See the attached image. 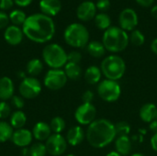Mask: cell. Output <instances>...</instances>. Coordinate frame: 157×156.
Here are the masks:
<instances>
[{
  "instance_id": "7a4b0ae2",
  "label": "cell",
  "mask_w": 157,
  "mask_h": 156,
  "mask_svg": "<svg viewBox=\"0 0 157 156\" xmlns=\"http://www.w3.org/2000/svg\"><path fill=\"white\" fill-rule=\"evenodd\" d=\"M117 137L115 124L107 119H98L88 125L86 138L88 143L97 149L109 145Z\"/></svg>"
},
{
  "instance_id": "8fae6325",
  "label": "cell",
  "mask_w": 157,
  "mask_h": 156,
  "mask_svg": "<svg viewBox=\"0 0 157 156\" xmlns=\"http://www.w3.org/2000/svg\"><path fill=\"white\" fill-rule=\"evenodd\" d=\"M47 153L52 156H59L64 154L67 148V141L62 134H52L45 143Z\"/></svg>"
},
{
  "instance_id": "f546056e",
  "label": "cell",
  "mask_w": 157,
  "mask_h": 156,
  "mask_svg": "<svg viewBox=\"0 0 157 156\" xmlns=\"http://www.w3.org/2000/svg\"><path fill=\"white\" fill-rule=\"evenodd\" d=\"M65 121L62 117H54L50 123L51 130L53 133L61 134L62 131L65 129Z\"/></svg>"
},
{
  "instance_id": "6da1fadb",
  "label": "cell",
  "mask_w": 157,
  "mask_h": 156,
  "mask_svg": "<svg viewBox=\"0 0 157 156\" xmlns=\"http://www.w3.org/2000/svg\"><path fill=\"white\" fill-rule=\"evenodd\" d=\"M24 35L31 41L45 43L50 41L55 34V24L51 17L37 13L27 17L22 26Z\"/></svg>"
},
{
  "instance_id": "52a82bcc",
  "label": "cell",
  "mask_w": 157,
  "mask_h": 156,
  "mask_svg": "<svg viewBox=\"0 0 157 156\" xmlns=\"http://www.w3.org/2000/svg\"><path fill=\"white\" fill-rule=\"evenodd\" d=\"M99 97L108 103L116 102L121 95V87L118 81L104 79L100 81L97 87Z\"/></svg>"
},
{
  "instance_id": "44dd1931",
  "label": "cell",
  "mask_w": 157,
  "mask_h": 156,
  "mask_svg": "<svg viewBox=\"0 0 157 156\" xmlns=\"http://www.w3.org/2000/svg\"><path fill=\"white\" fill-rule=\"evenodd\" d=\"M102 76V72L100 67L97 65H91L86 68L84 74L85 80L89 85H97L100 82Z\"/></svg>"
},
{
  "instance_id": "5b68a950",
  "label": "cell",
  "mask_w": 157,
  "mask_h": 156,
  "mask_svg": "<svg viewBox=\"0 0 157 156\" xmlns=\"http://www.w3.org/2000/svg\"><path fill=\"white\" fill-rule=\"evenodd\" d=\"M89 31L81 23H72L64 30L65 42L74 48H84L89 43Z\"/></svg>"
},
{
  "instance_id": "5bb4252c",
  "label": "cell",
  "mask_w": 157,
  "mask_h": 156,
  "mask_svg": "<svg viewBox=\"0 0 157 156\" xmlns=\"http://www.w3.org/2000/svg\"><path fill=\"white\" fill-rule=\"evenodd\" d=\"M33 139V135L32 132L27 129H18L17 131H14L11 141L13 142V143L18 147L24 148L29 146Z\"/></svg>"
},
{
  "instance_id": "603a6c76",
  "label": "cell",
  "mask_w": 157,
  "mask_h": 156,
  "mask_svg": "<svg viewBox=\"0 0 157 156\" xmlns=\"http://www.w3.org/2000/svg\"><path fill=\"white\" fill-rule=\"evenodd\" d=\"M87 52L94 58H101L105 55L106 53V48L103 45L102 41H98V40H92L89 41V43L86 46Z\"/></svg>"
},
{
  "instance_id": "f907efd6",
  "label": "cell",
  "mask_w": 157,
  "mask_h": 156,
  "mask_svg": "<svg viewBox=\"0 0 157 156\" xmlns=\"http://www.w3.org/2000/svg\"><path fill=\"white\" fill-rule=\"evenodd\" d=\"M155 120H157V110H156V115H155Z\"/></svg>"
},
{
  "instance_id": "bcb514c9",
  "label": "cell",
  "mask_w": 157,
  "mask_h": 156,
  "mask_svg": "<svg viewBox=\"0 0 157 156\" xmlns=\"http://www.w3.org/2000/svg\"><path fill=\"white\" fill-rule=\"evenodd\" d=\"M151 14L153 16V17H155V19H157V5L154 6L151 9Z\"/></svg>"
},
{
  "instance_id": "74e56055",
  "label": "cell",
  "mask_w": 157,
  "mask_h": 156,
  "mask_svg": "<svg viewBox=\"0 0 157 156\" xmlns=\"http://www.w3.org/2000/svg\"><path fill=\"white\" fill-rule=\"evenodd\" d=\"M9 21V16L4 11H0V29H5L8 25Z\"/></svg>"
},
{
  "instance_id": "836d02e7",
  "label": "cell",
  "mask_w": 157,
  "mask_h": 156,
  "mask_svg": "<svg viewBox=\"0 0 157 156\" xmlns=\"http://www.w3.org/2000/svg\"><path fill=\"white\" fill-rule=\"evenodd\" d=\"M11 113V108L6 101L0 102V120L6 119Z\"/></svg>"
},
{
  "instance_id": "ac0fdd59",
  "label": "cell",
  "mask_w": 157,
  "mask_h": 156,
  "mask_svg": "<svg viewBox=\"0 0 157 156\" xmlns=\"http://www.w3.org/2000/svg\"><path fill=\"white\" fill-rule=\"evenodd\" d=\"M52 130L48 123L40 121L35 124L33 130H32V135L33 137L40 142L47 141L48 138L52 135Z\"/></svg>"
},
{
  "instance_id": "f35d334b",
  "label": "cell",
  "mask_w": 157,
  "mask_h": 156,
  "mask_svg": "<svg viewBox=\"0 0 157 156\" xmlns=\"http://www.w3.org/2000/svg\"><path fill=\"white\" fill-rule=\"evenodd\" d=\"M94 93L91 90H86L82 95V100L83 103H92L94 100Z\"/></svg>"
},
{
  "instance_id": "ba28073f",
  "label": "cell",
  "mask_w": 157,
  "mask_h": 156,
  "mask_svg": "<svg viewBox=\"0 0 157 156\" xmlns=\"http://www.w3.org/2000/svg\"><path fill=\"white\" fill-rule=\"evenodd\" d=\"M67 76L62 69H50L43 79L44 86L50 90H60L67 83Z\"/></svg>"
},
{
  "instance_id": "f6af8a7d",
  "label": "cell",
  "mask_w": 157,
  "mask_h": 156,
  "mask_svg": "<svg viewBox=\"0 0 157 156\" xmlns=\"http://www.w3.org/2000/svg\"><path fill=\"white\" fill-rule=\"evenodd\" d=\"M151 50H152V51L155 55H157V38L152 41V43H151Z\"/></svg>"
},
{
  "instance_id": "d4e9b609",
  "label": "cell",
  "mask_w": 157,
  "mask_h": 156,
  "mask_svg": "<svg viewBox=\"0 0 157 156\" xmlns=\"http://www.w3.org/2000/svg\"><path fill=\"white\" fill-rule=\"evenodd\" d=\"M27 122V117L21 110H17L10 117V125L13 129H22Z\"/></svg>"
},
{
  "instance_id": "8d00e7d4",
  "label": "cell",
  "mask_w": 157,
  "mask_h": 156,
  "mask_svg": "<svg viewBox=\"0 0 157 156\" xmlns=\"http://www.w3.org/2000/svg\"><path fill=\"white\" fill-rule=\"evenodd\" d=\"M96 6L100 11H107L110 6V1L109 0H98L96 3Z\"/></svg>"
},
{
  "instance_id": "277c9868",
  "label": "cell",
  "mask_w": 157,
  "mask_h": 156,
  "mask_svg": "<svg viewBox=\"0 0 157 156\" xmlns=\"http://www.w3.org/2000/svg\"><path fill=\"white\" fill-rule=\"evenodd\" d=\"M100 69L106 79L119 81L126 73V63L121 56L110 54L103 59Z\"/></svg>"
},
{
  "instance_id": "e575fe53",
  "label": "cell",
  "mask_w": 157,
  "mask_h": 156,
  "mask_svg": "<svg viewBox=\"0 0 157 156\" xmlns=\"http://www.w3.org/2000/svg\"><path fill=\"white\" fill-rule=\"evenodd\" d=\"M81 60H82V54L77 51H72L69 53H67V63L79 64Z\"/></svg>"
},
{
  "instance_id": "f1b7e54d",
  "label": "cell",
  "mask_w": 157,
  "mask_h": 156,
  "mask_svg": "<svg viewBox=\"0 0 157 156\" xmlns=\"http://www.w3.org/2000/svg\"><path fill=\"white\" fill-rule=\"evenodd\" d=\"M26 19H27V16L22 10L15 9V10L11 11L10 14H9V20L15 26H17V27L20 26V25L23 26Z\"/></svg>"
},
{
  "instance_id": "7402d4cb",
  "label": "cell",
  "mask_w": 157,
  "mask_h": 156,
  "mask_svg": "<svg viewBox=\"0 0 157 156\" xmlns=\"http://www.w3.org/2000/svg\"><path fill=\"white\" fill-rule=\"evenodd\" d=\"M157 107L153 103H146L144 104L139 111L140 118L143 121L146 123H150L155 120Z\"/></svg>"
},
{
  "instance_id": "4dcf8cb0",
  "label": "cell",
  "mask_w": 157,
  "mask_h": 156,
  "mask_svg": "<svg viewBox=\"0 0 157 156\" xmlns=\"http://www.w3.org/2000/svg\"><path fill=\"white\" fill-rule=\"evenodd\" d=\"M129 39H130V42L132 45L138 46V47L144 45L145 42V37H144V33L139 29L132 30L131 35L129 36Z\"/></svg>"
},
{
  "instance_id": "83f0119b",
  "label": "cell",
  "mask_w": 157,
  "mask_h": 156,
  "mask_svg": "<svg viewBox=\"0 0 157 156\" xmlns=\"http://www.w3.org/2000/svg\"><path fill=\"white\" fill-rule=\"evenodd\" d=\"M13 133V128L10 123L0 121V143H5L8 140H11Z\"/></svg>"
},
{
  "instance_id": "2e32d148",
  "label": "cell",
  "mask_w": 157,
  "mask_h": 156,
  "mask_svg": "<svg viewBox=\"0 0 157 156\" xmlns=\"http://www.w3.org/2000/svg\"><path fill=\"white\" fill-rule=\"evenodd\" d=\"M40 9L42 14L48 17H54L62 9V3L60 0H40Z\"/></svg>"
},
{
  "instance_id": "30bf717a",
  "label": "cell",
  "mask_w": 157,
  "mask_h": 156,
  "mask_svg": "<svg viewBox=\"0 0 157 156\" xmlns=\"http://www.w3.org/2000/svg\"><path fill=\"white\" fill-rule=\"evenodd\" d=\"M97 117V108L92 103H83L75 111V119L80 125H90Z\"/></svg>"
},
{
  "instance_id": "b9f144b4",
  "label": "cell",
  "mask_w": 157,
  "mask_h": 156,
  "mask_svg": "<svg viewBox=\"0 0 157 156\" xmlns=\"http://www.w3.org/2000/svg\"><path fill=\"white\" fill-rule=\"evenodd\" d=\"M13 1H14V3H15L17 6H20V7L28 6H29V5L31 4V2H32V0H13Z\"/></svg>"
},
{
  "instance_id": "ee69618b",
  "label": "cell",
  "mask_w": 157,
  "mask_h": 156,
  "mask_svg": "<svg viewBox=\"0 0 157 156\" xmlns=\"http://www.w3.org/2000/svg\"><path fill=\"white\" fill-rule=\"evenodd\" d=\"M149 129L151 131H153L154 133H156L157 132V120H153L152 122L149 123Z\"/></svg>"
},
{
  "instance_id": "9a60e30c",
  "label": "cell",
  "mask_w": 157,
  "mask_h": 156,
  "mask_svg": "<svg viewBox=\"0 0 157 156\" xmlns=\"http://www.w3.org/2000/svg\"><path fill=\"white\" fill-rule=\"evenodd\" d=\"M23 36H24V33H23L22 29L15 25L8 26L4 32L5 40L8 44L13 45V46L18 45L19 43H21L23 40Z\"/></svg>"
},
{
  "instance_id": "d590c367",
  "label": "cell",
  "mask_w": 157,
  "mask_h": 156,
  "mask_svg": "<svg viewBox=\"0 0 157 156\" xmlns=\"http://www.w3.org/2000/svg\"><path fill=\"white\" fill-rule=\"evenodd\" d=\"M11 104L13 107H15L17 109H20L24 107L25 102H24V98L22 97L19 96H13L11 97Z\"/></svg>"
},
{
  "instance_id": "8992f818",
  "label": "cell",
  "mask_w": 157,
  "mask_h": 156,
  "mask_svg": "<svg viewBox=\"0 0 157 156\" xmlns=\"http://www.w3.org/2000/svg\"><path fill=\"white\" fill-rule=\"evenodd\" d=\"M42 58L51 69H61L67 63V53L57 43L46 45L42 51Z\"/></svg>"
},
{
  "instance_id": "9c48e42d",
  "label": "cell",
  "mask_w": 157,
  "mask_h": 156,
  "mask_svg": "<svg viewBox=\"0 0 157 156\" xmlns=\"http://www.w3.org/2000/svg\"><path fill=\"white\" fill-rule=\"evenodd\" d=\"M18 91L23 98L33 99L40 94L41 84L35 77H25L19 85Z\"/></svg>"
},
{
  "instance_id": "484cf974",
  "label": "cell",
  "mask_w": 157,
  "mask_h": 156,
  "mask_svg": "<svg viewBox=\"0 0 157 156\" xmlns=\"http://www.w3.org/2000/svg\"><path fill=\"white\" fill-rule=\"evenodd\" d=\"M94 20H95V25L99 29L107 30L108 29H109L111 27L110 17L108 14L104 13V12L97 14L95 18H94Z\"/></svg>"
},
{
  "instance_id": "cb8c5ba5",
  "label": "cell",
  "mask_w": 157,
  "mask_h": 156,
  "mask_svg": "<svg viewBox=\"0 0 157 156\" xmlns=\"http://www.w3.org/2000/svg\"><path fill=\"white\" fill-rule=\"evenodd\" d=\"M63 71L67 78L71 80H78L82 76V68L78 63H67Z\"/></svg>"
},
{
  "instance_id": "4316f807",
  "label": "cell",
  "mask_w": 157,
  "mask_h": 156,
  "mask_svg": "<svg viewBox=\"0 0 157 156\" xmlns=\"http://www.w3.org/2000/svg\"><path fill=\"white\" fill-rule=\"evenodd\" d=\"M43 70V63L40 59H31L27 63V73L32 76L35 77L39 75Z\"/></svg>"
},
{
  "instance_id": "3957f363",
  "label": "cell",
  "mask_w": 157,
  "mask_h": 156,
  "mask_svg": "<svg viewBox=\"0 0 157 156\" xmlns=\"http://www.w3.org/2000/svg\"><path fill=\"white\" fill-rule=\"evenodd\" d=\"M102 43L108 51L117 53L123 51L130 43L128 33L120 27L111 26L104 31Z\"/></svg>"
},
{
  "instance_id": "ffe728a7",
  "label": "cell",
  "mask_w": 157,
  "mask_h": 156,
  "mask_svg": "<svg viewBox=\"0 0 157 156\" xmlns=\"http://www.w3.org/2000/svg\"><path fill=\"white\" fill-rule=\"evenodd\" d=\"M132 141L129 136H121L117 137L115 140V148L116 152L121 155L126 156L130 154L132 151Z\"/></svg>"
},
{
  "instance_id": "60d3db41",
  "label": "cell",
  "mask_w": 157,
  "mask_h": 156,
  "mask_svg": "<svg viewBox=\"0 0 157 156\" xmlns=\"http://www.w3.org/2000/svg\"><path fill=\"white\" fill-rule=\"evenodd\" d=\"M137 4L144 7H150L153 6L155 0H136Z\"/></svg>"
},
{
  "instance_id": "e0dca14e",
  "label": "cell",
  "mask_w": 157,
  "mask_h": 156,
  "mask_svg": "<svg viewBox=\"0 0 157 156\" xmlns=\"http://www.w3.org/2000/svg\"><path fill=\"white\" fill-rule=\"evenodd\" d=\"M86 138V132L81 126H74L69 129L66 134V141L72 146L79 145Z\"/></svg>"
},
{
  "instance_id": "d6986e66",
  "label": "cell",
  "mask_w": 157,
  "mask_h": 156,
  "mask_svg": "<svg viewBox=\"0 0 157 156\" xmlns=\"http://www.w3.org/2000/svg\"><path fill=\"white\" fill-rule=\"evenodd\" d=\"M14 96V84L11 78L4 76L0 78V99L6 101Z\"/></svg>"
},
{
  "instance_id": "4fadbf2b",
  "label": "cell",
  "mask_w": 157,
  "mask_h": 156,
  "mask_svg": "<svg viewBox=\"0 0 157 156\" xmlns=\"http://www.w3.org/2000/svg\"><path fill=\"white\" fill-rule=\"evenodd\" d=\"M97 10L98 8L94 2L84 1L78 6L76 9V16L81 21L86 22L95 18L97 15Z\"/></svg>"
},
{
  "instance_id": "681fc988",
  "label": "cell",
  "mask_w": 157,
  "mask_h": 156,
  "mask_svg": "<svg viewBox=\"0 0 157 156\" xmlns=\"http://www.w3.org/2000/svg\"><path fill=\"white\" fill-rule=\"evenodd\" d=\"M66 156H76V155H75V154H68V155H66Z\"/></svg>"
},
{
  "instance_id": "7c38bea8",
  "label": "cell",
  "mask_w": 157,
  "mask_h": 156,
  "mask_svg": "<svg viewBox=\"0 0 157 156\" xmlns=\"http://www.w3.org/2000/svg\"><path fill=\"white\" fill-rule=\"evenodd\" d=\"M139 22L138 15L132 8H125L123 9L120 16H119V24L120 28L123 30L127 31H132L136 29Z\"/></svg>"
},
{
  "instance_id": "d6a6232c",
  "label": "cell",
  "mask_w": 157,
  "mask_h": 156,
  "mask_svg": "<svg viewBox=\"0 0 157 156\" xmlns=\"http://www.w3.org/2000/svg\"><path fill=\"white\" fill-rule=\"evenodd\" d=\"M46 154H47L46 146L40 142L34 143L29 148V155L30 156H45Z\"/></svg>"
},
{
  "instance_id": "c3c4849f",
  "label": "cell",
  "mask_w": 157,
  "mask_h": 156,
  "mask_svg": "<svg viewBox=\"0 0 157 156\" xmlns=\"http://www.w3.org/2000/svg\"><path fill=\"white\" fill-rule=\"evenodd\" d=\"M131 156H145V155H144V154H140V153H136V154H132Z\"/></svg>"
},
{
  "instance_id": "7bdbcfd3",
  "label": "cell",
  "mask_w": 157,
  "mask_h": 156,
  "mask_svg": "<svg viewBox=\"0 0 157 156\" xmlns=\"http://www.w3.org/2000/svg\"><path fill=\"white\" fill-rule=\"evenodd\" d=\"M150 143H151L152 149H153L155 152H157V132L156 133H154L153 136L151 137Z\"/></svg>"
},
{
  "instance_id": "ab89813d",
  "label": "cell",
  "mask_w": 157,
  "mask_h": 156,
  "mask_svg": "<svg viewBox=\"0 0 157 156\" xmlns=\"http://www.w3.org/2000/svg\"><path fill=\"white\" fill-rule=\"evenodd\" d=\"M14 5L13 0H0V9L1 11L10 9Z\"/></svg>"
},
{
  "instance_id": "1f68e13d",
  "label": "cell",
  "mask_w": 157,
  "mask_h": 156,
  "mask_svg": "<svg viewBox=\"0 0 157 156\" xmlns=\"http://www.w3.org/2000/svg\"><path fill=\"white\" fill-rule=\"evenodd\" d=\"M115 131H116L117 137L129 136L131 132V126L126 121H120L115 124Z\"/></svg>"
},
{
  "instance_id": "7dc6e473",
  "label": "cell",
  "mask_w": 157,
  "mask_h": 156,
  "mask_svg": "<svg viewBox=\"0 0 157 156\" xmlns=\"http://www.w3.org/2000/svg\"><path fill=\"white\" fill-rule=\"evenodd\" d=\"M106 156H122V155H121L120 154H118L116 151H112V152L109 153V154H108Z\"/></svg>"
}]
</instances>
